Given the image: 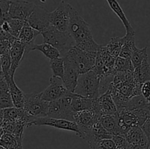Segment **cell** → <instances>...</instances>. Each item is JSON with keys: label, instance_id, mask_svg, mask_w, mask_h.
Listing matches in <instances>:
<instances>
[{"label": "cell", "instance_id": "obj_1", "mask_svg": "<svg viewBox=\"0 0 150 149\" xmlns=\"http://www.w3.org/2000/svg\"><path fill=\"white\" fill-rule=\"evenodd\" d=\"M69 32L76 47L86 51L98 52L101 45L94 40L89 24L73 7L69 24Z\"/></svg>", "mask_w": 150, "mask_h": 149}, {"label": "cell", "instance_id": "obj_2", "mask_svg": "<svg viewBox=\"0 0 150 149\" xmlns=\"http://www.w3.org/2000/svg\"><path fill=\"white\" fill-rule=\"evenodd\" d=\"M43 42L49 43L60 51L62 57L64 56L73 47L76 46L74 39L69 31L63 32L51 26L41 33Z\"/></svg>", "mask_w": 150, "mask_h": 149}, {"label": "cell", "instance_id": "obj_3", "mask_svg": "<svg viewBox=\"0 0 150 149\" xmlns=\"http://www.w3.org/2000/svg\"><path fill=\"white\" fill-rule=\"evenodd\" d=\"M100 78L95 70L80 74L74 93L90 99H98L100 96Z\"/></svg>", "mask_w": 150, "mask_h": 149}, {"label": "cell", "instance_id": "obj_4", "mask_svg": "<svg viewBox=\"0 0 150 149\" xmlns=\"http://www.w3.org/2000/svg\"><path fill=\"white\" fill-rule=\"evenodd\" d=\"M74 61L79 74H82L95 69L97 52L86 51L74 46L67 53Z\"/></svg>", "mask_w": 150, "mask_h": 149}, {"label": "cell", "instance_id": "obj_5", "mask_svg": "<svg viewBox=\"0 0 150 149\" xmlns=\"http://www.w3.org/2000/svg\"><path fill=\"white\" fill-rule=\"evenodd\" d=\"M50 102L42 98L41 92L26 93L23 110L34 118L48 116Z\"/></svg>", "mask_w": 150, "mask_h": 149}, {"label": "cell", "instance_id": "obj_6", "mask_svg": "<svg viewBox=\"0 0 150 149\" xmlns=\"http://www.w3.org/2000/svg\"><path fill=\"white\" fill-rule=\"evenodd\" d=\"M73 93L74 92L70 91L66 96L50 102L48 116L73 121L74 112L71 109L72 96Z\"/></svg>", "mask_w": 150, "mask_h": 149}, {"label": "cell", "instance_id": "obj_7", "mask_svg": "<svg viewBox=\"0 0 150 149\" xmlns=\"http://www.w3.org/2000/svg\"><path fill=\"white\" fill-rule=\"evenodd\" d=\"M73 7L62 0L58 7L49 14L51 25L63 32L69 31L70 17Z\"/></svg>", "mask_w": 150, "mask_h": 149}, {"label": "cell", "instance_id": "obj_8", "mask_svg": "<svg viewBox=\"0 0 150 149\" xmlns=\"http://www.w3.org/2000/svg\"><path fill=\"white\" fill-rule=\"evenodd\" d=\"M115 61L116 58L111 55L106 45H101L97 52L96 64L93 70H95L100 77L114 74Z\"/></svg>", "mask_w": 150, "mask_h": 149}, {"label": "cell", "instance_id": "obj_9", "mask_svg": "<svg viewBox=\"0 0 150 149\" xmlns=\"http://www.w3.org/2000/svg\"><path fill=\"white\" fill-rule=\"evenodd\" d=\"M100 115L95 110H86L75 112L73 121L79 126L80 130L79 137L83 138L90 131L92 127L99 121Z\"/></svg>", "mask_w": 150, "mask_h": 149}, {"label": "cell", "instance_id": "obj_10", "mask_svg": "<svg viewBox=\"0 0 150 149\" xmlns=\"http://www.w3.org/2000/svg\"><path fill=\"white\" fill-rule=\"evenodd\" d=\"M48 126L54 128L59 129L62 130H67L76 133L78 136L80 135V130L79 126L75 121L62 118H55L51 117H40L35 118L32 122L31 126Z\"/></svg>", "mask_w": 150, "mask_h": 149}, {"label": "cell", "instance_id": "obj_11", "mask_svg": "<svg viewBox=\"0 0 150 149\" xmlns=\"http://www.w3.org/2000/svg\"><path fill=\"white\" fill-rule=\"evenodd\" d=\"M50 84L44 91H41L42 98L48 102L57 100L66 96L70 92L60 77L51 76L49 79Z\"/></svg>", "mask_w": 150, "mask_h": 149}, {"label": "cell", "instance_id": "obj_12", "mask_svg": "<svg viewBox=\"0 0 150 149\" xmlns=\"http://www.w3.org/2000/svg\"><path fill=\"white\" fill-rule=\"evenodd\" d=\"M36 5L35 3L24 0H11L9 16L10 18L21 19L26 21L34 11Z\"/></svg>", "mask_w": 150, "mask_h": 149}, {"label": "cell", "instance_id": "obj_13", "mask_svg": "<svg viewBox=\"0 0 150 149\" xmlns=\"http://www.w3.org/2000/svg\"><path fill=\"white\" fill-rule=\"evenodd\" d=\"M64 61V74L62 80L67 90L75 92L80 75L78 69L71 57L66 53L63 56Z\"/></svg>", "mask_w": 150, "mask_h": 149}, {"label": "cell", "instance_id": "obj_14", "mask_svg": "<svg viewBox=\"0 0 150 149\" xmlns=\"http://www.w3.org/2000/svg\"><path fill=\"white\" fill-rule=\"evenodd\" d=\"M49 14L50 12H48L45 7L40 5H36L26 22L32 27L42 33L51 26Z\"/></svg>", "mask_w": 150, "mask_h": 149}, {"label": "cell", "instance_id": "obj_15", "mask_svg": "<svg viewBox=\"0 0 150 149\" xmlns=\"http://www.w3.org/2000/svg\"><path fill=\"white\" fill-rule=\"evenodd\" d=\"M10 53L11 58V68H10V74L14 77L15 72L21 63L23 56L25 54L28 53L26 45L18 39H16L12 44Z\"/></svg>", "mask_w": 150, "mask_h": 149}, {"label": "cell", "instance_id": "obj_16", "mask_svg": "<svg viewBox=\"0 0 150 149\" xmlns=\"http://www.w3.org/2000/svg\"><path fill=\"white\" fill-rule=\"evenodd\" d=\"M97 111L100 116L103 115H116L118 112V108L110 90L97 99Z\"/></svg>", "mask_w": 150, "mask_h": 149}, {"label": "cell", "instance_id": "obj_17", "mask_svg": "<svg viewBox=\"0 0 150 149\" xmlns=\"http://www.w3.org/2000/svg\"><path fill=\"white\" fill-rule=\"evenodd\" d=\"M112 137L113 134L103 127L99 120L83 139L86 140L89 147L92 148L100 140L104 139H112Z\"/></svg>", "mask_w": 150, "mask_h": 149}, {"label": "cell", "instance_id": "obj_18", "mask_svg": "<svg viewBox=\"0 0 150 149\" xmlns=\"http://www.w3.org/2000/svg\"><path fill=\"white\" fill-rule=\"evenodd\" d=\"M71 109L74 113L86 110H95L97 111V99H90L73 93L72 96Z\"/></svg>", "mask_w": 150, "mask_h": 149}, {"label": "cell", "instance_id": "obj_19", "mask_svg": "<svg viewBox=\"0 0 150 149\" xmlns=\"http://www.w3.org/2000/svg\"><path fill=\"white\" fill-rule=\"evenodd\" d=\"M40 34H41L40 32L34 29L27 22H26L23 29L21 31V33L18 39L26 44V50H27V52L29 53V51H32V48H33L34 45H35V39Z\"/></svg>", "mask_w": 150, "mask_h": 149}, {"label": "cell", "instance_id": "obj_20", "mask_svg": "<svg viewBox=\"0 0 150 149\" xmlns=\"http://www.w3.org/2000/svg\"><path fill=\"white\" fill-rule=\"evenodd\" d=\"M125 137L129 144L134 145L150 146L146 134L140 127H135L131 128L127 131Z\"/></svg>", "mask_w": 150, "mask_h": 149}, {"label": "cell", "instance_id": "obj_21", "mask_svg": "<svg viewBox=\"0 0 150 149\" xmlns=\"http://www.w3.org/2000/svg\"><path fill=\"white\" fill-rule=\"evenodd\" d=\"M6 80L9 85L10 88V91L11 93L12 99H13L14 107L18 108H23L24 105L25 101V94L16 85V82L14 80V77L13 76H7L5 77Z\"/></svg>", "mask_w": 150, "mask_h": 149}, {"label": "cell", "instance_id": "obj_22", "mask_svg": "<svg viewBox=\"0 0 150 149\" xmlns=\"http://www.w3.org/2000/svg\"><path fill=\"white\" fill-rule=\"evenodd\" d=\"M0 107L1 109L14 107L9 85L1 72L0 75Z\"/></svg>", "mask_w": 150, "mask_h": 149}, {"label": "cell", "instance_id": "obj_23", "mask_svg": "<svg viewBox=\"0 0 150 149\" xmlns=\"http://www.w3.org/2000/svg\"><path fill=\"white\" fill-rule=\"evenodd\" d=\"M106 1L111 10L117 15V17L120 19L122 24L124 25L126 33H136L134 29L132 27L130 21L125 14V12L123 11V9L122 8L117 0H106Z\"/></svg>", "mask_w": 150, "mask_h": 149}, {"label": "cell", "instance_id": "obj_24", "mask_svg": "<svg viewBox=\"0 0 150 149\" xmlns=\"http://www.w3.org/2000/svg\"><path fill=\"white\" fill-rule=\"evenodd\" d=\"M136 33H126L124 37V44L120 52V56L122 58L130 59L135 50L137 48L135 39Z\"/></svg>", "mask_w": 150, "mask_h": 149}, {"label": "cell", "instance_id": "obj_25", "mask_svg": "<svg viewBox=\"0 0 150 149\" xmlns=\"http://www.w3.org/2000/svg\"><path fill=\"white\" fill-rule=\"evenodd\" d=\"M134 75L136 82L142 86L146 81L150 80V65L149 58L144 60L139 67L134 69Z\"/></svg>", "mask_w": 150, "mask_h": 149}, {"label": "cell", "instance_id": "obj_26", "mask_svg": "<svg viewBox=\"0 0 150 149\" xmlns=\"http://www.w3.org/2000/svg\"><path fill=\"white\" fill-rule=\"evenodd\" d=\"M116 115H103L100 117V122L103 127L113 135H119V126Z\"/></svg>", "mask_w": 150, "mask_h": 149}, {"label": "cell", "instance_id": "obj_27", "mask_svg": "<svg viewBox=\"0 0 150 149\" xmlns=\"http://www.w3.org/2000/svg\"><path fill=\"white\" fill-rule=\"evenodd\" d=\"M32 51H40L50 60L62 57L61 53L57 48H56L51 44L46 43V42H42V44H39V45L35 44L32 48Z\"/></svg>", "mask_w": 150, "mask_h": 149}, {"label": "cell", "instance_id": "obj_28", "mask_svg": "<svg viewBox=\"0 0 150 149\" xmlns=\"http://www.w3.org/2000/svg\"><path fill=\"white\" fill-rule=\"evenodd\" d=\"M0 145L7 149H23L22 143L13 134L1 132Z\"/></svg>", "mask_w": 150, "mask_h": 149}, {"label": "cell", "instance_id": "obj_29", "mask_svg": "<svg viewBox=\"0 0 150 149\" xmlns=\"http://www.w3.org/2000/svg\"><path fill=\"white\" fill-rule=\"evenodd\" d=\"M50 68L52 71L53 76L62 79L64 74V61L63 57L51 59L49 62Z\"/></svg>", "mask_w": 150, "mask_h": 149}, {"label": "cell", "instance_id": "obj_30", "mask_svg": "<svg viewBox=\"0 0 150 149\" xmlns=\"http://www.w3.org/2000/svg\"><path fill=\"white\" fill-rule=\"evenodd\" d=\"M123 44H124V37H116L111 38L109 42L106 45V47L108 48V51L111 53V55L114 58H117V57L120 56Z\"/></svg>", "mask_w": 150, "mask_h": 149}, {"label": "cell", "instance_id": "obj_31", "mask_svg": "<svg viewBox=\"0 0 150 149\" xmlns=\"http://www.w3.org/2000/svg\"><path fill=\"white\" fill-rule=\"evenodd\" d=\"M134 67L132 64L131 60L122 57H117L114 64V73L115 72H127L133 71Z\"/></svg>", "mask_w": 150, "mask_h": 149}, {"label": "cell", "instance_id": "obj_32", "mask_svg": "<svg viewBox=\"0 0 150 149\" xmlns=\"http://www.w3.org/2000/svg\"><path fill=\"white\" fill-rule=\"evenodd\" d=\"M146 58H148L147 46L144 47L142 49H139L138 48H136L133 52L130 60H131L133 67H134V69H136V67H139Z\"/></svg>", "mask_w": 150, "mask_h": 149}, {"label": "cell", "instance_id": "obj_33", "mask_svg": "<svg viewBox=\"0 0 150 149\" xmlns=\"http://www.w3.org/2000/svg\"><path fill=\"white\" fill-rule=\"evenodd\" d=\"M7 21L10 24V33L15 37L18 38L21 31L23 29V26H24L26 21L23 20H21V19L16 18H10Z\"/></svg>", "mask_w": 150, "mask_h": 149}, {"label": "cell", "instance_id": "obj_34", "mask_svg": "<svg viewBox=\"0 0 150 149\" xmlns=\"http://www.w3.org/2000/svg\"><path fill=\"white\" fill-rule=\"evenodd\" d=\"M0 59H1V72L5 77L11 76L10 74V68H11V58H10V52L0 53Z\"/></svg>", "mask_w": 150, "mask_h": 149}, {"label": "cell", "instance_id": "obj_35", "mask_svg": "<svg viewBox=\"0 0 150 149\" xmlns=\"http://www.w3.org/2000/svg\"><path fill=\"white\" fill-rule=\"evenodd\" d=\"M10 1L11 0H0V10H1V23L7 21L10 18L9 16Z\"/></svg>", "mask_w": 150, "mask_h": 149}, {"label": "cell", "instance_id": "obj_36", "mask_svg": "<svg viewBox=\"0 0 150 149\" xmlns=\"http://www.w3.org/2000/svg\"><path fill=\"white\" fill-rule=\"evenodd\" d=\"M92 149H117L112 139H104L97 143Z\"/></svg>", "mask_w": 150, "mask_h": 149}, {"label": "cell", "instance_id": "obj_37", "mask_svg": "<svg viewBox=\"0 0 150 149\" xmlns=\"http://www.w3.org/2000/svg\"><path fill=\"white\" fill-rule=\"evenodd\" d=\"M112 140L115 143L117 149H126L127 147V140L125 137L122 135H113Z\"/></svg>", "mask_w": 150, "mask_h": 149}, {"label": "cell", "instance_id": "obj_38", "mask_svg": "<svg viewBox=\"0 0 150 149\" xmlns=\"http://www.w3.org/2000/svg\"><path fill=\"white\" fill-rule=\"evenodd\" d=\"M142 128V129L144 130L145 134H146V137H147L148 138V140H149V143L150 145V115L149 118H147V120L145 121L144 124H143Z\"/></svg>", "mask_w": 150, "mask_h": 149}, {"label": "cell", "instance_id": "obj_39", "mask_svg": "<svg viewBox=\"0 0 150 149\" xmlns=\"http://www.w3.org/2000/svg\"><path fill=\"white\" fill-rule=\"evenodd\" d=\"M126 149H149V146H142V145H134L129 144Z\"/></svg>", "mask_w": 150, "mask_h": 149}, {"label": "cell", "instance_id": "obj_40", "mask_svg": "<svg viewBox=\"0 0 150 149\" xmlns=\"http://www.w3.org/2000/svg\"><path fill=\"white\" fill-rule=\"evenodd\" d=\"M1 29L4 31V32H10V24H9L8 21H4L1 23Z\"/></svg>", "mask_w": 150, "mask_h": 149}]
</instances>
